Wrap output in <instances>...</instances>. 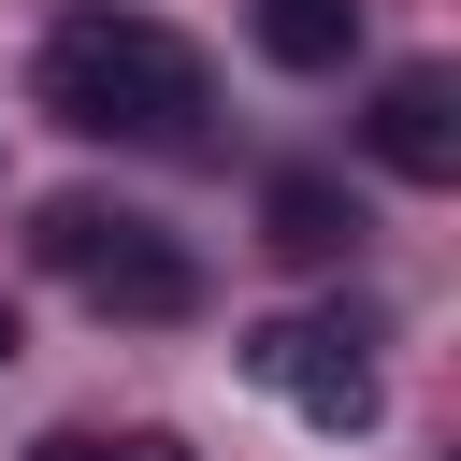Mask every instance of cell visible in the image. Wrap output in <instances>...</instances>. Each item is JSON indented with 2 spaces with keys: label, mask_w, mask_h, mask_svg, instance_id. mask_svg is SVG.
<instances>
[{
  "label": "cell",
  "mask_w": 461,
  "mask_h": 461,
  "mask_svg": "<svg viewBox=\"0 0 461 461\" xmlns=\"http://www.w3.org/2000/svg\"><path fill=\"white\" fill-rule=\"evenodd\" d=\"M29 461H115V447H101V432H43Z\"/></svg>",
  "instance_id": "cell-7"
},
{
  "label": "cell",
  "mask_w": 461,
  "mask_h": 461,
  "mask_svg": "<svg viewBox=\"0 0 461 461\" xmlns=\"http://www.w3.org/2000/svg\"><path fill=\"white\" fill-rule=\"evenodd\" d=\"M29 245H43V274H72L101 317H187V303H202V259H187L158 216H130V202H86V187H72V202H43Z\"/></svg>",
  "instance_id": "cell-2"
},
{
  "label": "cell",
  "mask_w": 461,
  "mask_h": 461,
  "mask_svg": "<svg viewBox=\"0 0 461 461\" xmlns=\"http://www.w3.org/2000/svg\"><path fill=\"white\" fill-rule=\"evenodd\" d=\"M375 158H389L403 187H447V173H461V86H447V72H389V86H375Z\"/></svg>",
  "instance_id": "cell-4"
},
{
  "label": "cell",
  "mask_w": 461,
  "mask_h": 461,
  "mask_svg": "<svg viewBox=\"0 0 461 461\" xmlns=\"http://www.w3.org/2000/svg\"><path fill=\"white\" fill-rule=\"evenodd\" d=\"M0 360H14V317H0Z\"/></svg>",
  "instance_id": "cell-9"
},
{
  "label": "cell",
  "mask_w": 461,
  "mask_h": 461,
  "mask_svg": "<svg viewBox=\"0 0 461 461\" xmlns=\"http://www.w3.org/2000/svg\"><path fill=\"white\" fill-rule=\"evenodd\" d=\"M43 115H72L101 144H173V130H202V43L86 0V14L43 29Z\"/></svg>",
  "instance_id": "cell-1"
},
{
  "label": "cell",
  "mask_w": 461,
  "mask_h": 461,
  "mask_svg": "<svg viewBox=\"0 0 461 461\" xmlns=\"http://www.w3.org/2000/svg\"><path fill=\"white\" fill-rule=\"evenodd\" d=\"M245 375L288 389L317 432H375V360H360L331 317H274V331H245Z\"/></svg>",
  "instance_id": "cell-3"
},
{
  "label": "cell",
  "mask_w": 461,
  "mask_h": 461,
  "mask_svg": "<svg viewBox=\"0 0 461 461\" xmlns=\"http://www.w3.org/2000/svg\"><path fill=\"white\" fill-rule=\"evenodd\" d=\"M346 187H317V173H274V202H259V245L274 259H346Z\"/></svg>",
  "instance_id": "cell-5"
},
{
  "label": "cell",
  "mask_w": 461,
  "mask_h": 461,
  "mask_svg": "<svg viewBox=\"0 0 461 461\" xmlns=\"http://www.w3.org/2000/svg\"><path fill=\"white\" fill-rule=\"evenodd\" d=\"M115 461H187V447H173V432H130V447H115Z\"/></svg>",
  "instance_id": "cell-8"
},
{
  "label": "cell",
  "mask_w": 461,
  "mask_h": 461,
  "mask_svg": "<svg viewBox=\"0 0 461 461\" xmlns=\"http://www.w3.org/2000/svg\"><path fill=\"white\" fill-rule=\"evenodd\" d=\"M259 43H274L288 72H331V58L360 43V0H259Z\"/></svg>",
  "instance_id": "cell-6"
}]
</instances>
